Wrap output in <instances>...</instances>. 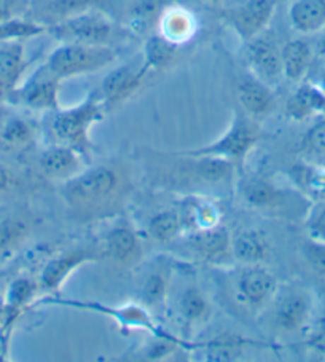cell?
<instances>
[{
    "instance_id": "6da1fadb",
    "label": "cell",
    "mask_w": 325,
    "mask_h": 362,
    "mask_svg": "<svg viewBox=\"0 0 325 362\" xmlns=\"http://www.w3.org/2000/svg\"><path fill=\"white\" fill-rule=\"evenodd\" d=\"M105 114L107 110L104 109L96 91L73 107H59L58 110L48 112L45 131L49 144L75 148L88 158L93 147L91 129L96 123L102 122Z\"/></svg>"
},
{
    "instance_id": "7a4b0ae2",
    "label": "cell",
    "mask_w": 325,
    "mask_h": 362,
    "mask_svg": "<svg viewBox=\"0 0 325 362\" xmlns=\"http://www.w3.org/2000/svg\"><path fill=\"white\" fill-rule=\"evenodd\" d=\"M259 141L260 128L257 120L249 117L246 112L235 110L228 129L217 141L208 146L180 152V155L187 158L217 157L231 161L235 166H241Z\"/></svg>"
},
{
    "instance_id": "3957f363",
    "label": "cell",
    "mask_w": 325,
    "mask_h": 362,
    "mask_svg": "<svg viewBox=\"0 0 325 362\" xmlns=\"http://www.w3.org/2000/svg\"><path fill=\"white\" fill-rule=\"evenodd\" d=\"M117 52L110 45L61 43L47 58L45 66L61 82L67 78L90 76L114 64Z\"/></svg>"
},
{
    "instance_id": "277c9868",
    "label": "cell",
    "mask_w": 325,
    "mask_h": 362,
    "mask_svg": "<svg viewBox=\"0 0 325 362\" xmlns=\"http://www.w3.org/2000/svg\"><path fill=\"white\" fill-rule=\"evenodd\" d=\"M120 185V174L112 166H91L62 184V197L73 208L91 209L110 202Z\"/></svg>"
},
{
    "instance_id": "5b68a950",
    "label": "cell",
    "mask_w": 325,
    "mask_h": 362,
    "mask_svg": "<svg viewBox=\"0 0 325 362\" xmlns=\"http://www.w3.org/2000/svg\"><path fill=\"white\" fill-rule=\"evenodd\" d=\"M61 43H85V45H110L115 35V24L104 11L95 7L67 18L47 28Z\"/></svg>"
},
{
    "instance_id": "8992f818",
    "label": "cell",
    "mask_w": 325,
    "mask_h": 362,
    "mask_svg": "<svg viewBox=\"0 0 325 362\" xmlns=\"http://www.w3.org/2000/svg\"><path fill=\"white\" fill-rule=\"evenodd\" d=\"M276 11V0H241L223 13L225 24L246 43L264 34Z\"/></svg>"
},
{
    "instance_id": "52a82bcc",
    "label": "cell",
    "mask_w": 325,
    "mask_h": 362,
    "mask_svg": "<svg viewBox=\"0 0 325 362\" xmlns=\"http://www.w3.org/2000/svg\"><path fill=\"white\" fill-rule=\"evenodd\" d=\"M59 85L61 80L53 76L45 66H42L8 96L13 98L15 103L23 107L48 114L61 107Z\"/></svg>"
},
{
    "instance_id": "ba28073f",
    "label": "cell",
    "mask_w": 325,
    "mask_h": 362,
    "mask_svg": "<svg viewBox=\"0 0 325 362\" xmlns=\"http://www.w3.org/2000/svg\"><path fill=\"white\" fill-rule=\"evenodd\" d=\"M244 59L247 71L270 85H278L283 77V61H280V47L270 34H260L244 43Z\"/></svg>"
},
{
    "instance_id": "9c48e42d",
    "label": "cell",
    "mask_w": 325,
    "mask_h": 362,
    "mask_svg": "<svg viewBox=\"0 0 325 362\" xmlns=\"http://www.w3.org/2000/svg\"><path fill=\"white\" fill-rule=\"evenodd\" d=\"M147 67L143 66L142 59L139 62H128L112 71L107 77L102 80L101 86L96 91L98 98L101 99L105 110H110L120 105L122 103L134 95L141 88L142 82L148 76Z\"/></svg>"
},
{
    "instance_id": "30bf717a",
    "label": "cell",
    "mask_w": 325,
    "mask_h": 362,
    "mask_svg": "<svg viewBox=\"0 0 325 362\" xmlns=\"http://www.w3.org/2000/svg\"><path fill=\"white\" fill-rule=\"evenodd\" d=\"M237 298L247 307H264L278 291V279L271 272L260 265H247L236 279Z\"/></svg>"
},
{
    "instance_id": "8fae6325",
    "label": "cell",
    "mask_w": 325,
    "mask_h": 362,
    "mask_svg": "<svg viewBox=\"0 0 325 362\" xmlns=\"http://www.w3.org/2000/svg\"><path fill=\"white\" fill-rule=\"evenodd\" d=\"M86 160L88 158L75 148L49 144V147L42 152L39 165L43 176L64 184L85 170Z\"/></svg>"
},
{
    "instance_id": "7c38bea8",
    "label": "cell",
    "mask_w": 325,
    "mask_h": 362,
    "mask_svg": "<svg viewBox=\"0 0 325 362\" xmlns=\"http://www.w3.org/2000/svg\"><path fill=\"white\" fill-rule=\"evenodd\" d=\"M236 93L241 110L246 112L254 120L268 117L276 105V98H274L271 86L261 82L249 71L237 82Z\"/></svg>"
},
{
    "instance_id": "4fadbf2b",
    "label": "cell",
    "mask_w": 325,
    "mask_h": 362,
    "mask_svg": "<svg viewBox=\"0 0 325 362\" xmlns=\"http://www.w3.org/2000/svg\"><path fill=\"white\" fill-rule=\"evenodd\" d=\"M189 245L199 257L212 265H223L233 260L231 236L220 226L193 230L189 236Z\"/></svg>"
},
{
    "instance_id": "5bb4252c",
    "label": "cell",
    "mask_w": 325,
    "mask_h": 362,
    "mask_svg": "<svg viewBox=\"0 0 325 362\" xmlns=\"http://www.w3.org/2000/svg\"><path fill=\"white\" fill-rule=\"evenodd\" d=\"M93 260H95V255L86 251V249H75V251H67L56 255L54 259L43 267L39 281L40 289L47 292L58 291L75 270H78L81 265Z\"/></svg>"
},
{
    "instance_id": "9a60e30c",
    "label": "cell",
    "mask_w": 325,
    "mask_h": 362,
    "mask_svg": "<svg viewBox=\"0 0 325 362\" xmlns=\"http://www.w3.org/2000/svg\"><path fill=\"white\" fill-rule=\"evenodd\" d=\"M158 34L174 45H184L198 33V20L189 8L177 4H167L158 20Z\"/></svg>"
},
{
    "instance_id": "2e32d148",
    "label": "cell",
    "mask_w": 325,
    "mask_h": 362,
    "mask_svg": "<svg viewBox=\"0 0 325 362\" xmlns=\"http://www.w3.org/2000/svg\"><path fill=\"white\" fill-rule=\"evenodd\" d=\"M285 114L293 122H305L311 117L325 115V91L319 83L303 82L297 83L285 103Z\"/></svg>"
},
{
    "instance_id": "e0dca14e",
    "label": "cell",
    "mask_w": 325,
    "mask_h": 362,
    "mask_svg": "<svg viewBox=\"0 0 325 362\" xmlns=\"http://www.w3.org/2000/svg\"><path fill=\"white\" fill-rule=\"evenodd\" d=\"M311 297L305 289H292L279 298L274 311L276 326L285 332L302 329L311 315Z\"/></svg>"
},
{
    "instance_id": "ac0fdd59",
    "label": "cell",
    "mask_w": 325,
    "mask_h": 362,
    "mask_svg": "<svg viewBox=\"0 0 325 362\" xmlns=\"http://www.w3.org/2000/svg\"><path fill=\"white\" fill-rule=\"evenodd\" d=\"M26 52L21 39L0 42V95H10L21 85Z\"/></svg>"
},
{
    "instance_id": "d6986e66",
    "label": "cell",
    "mask_w": 325,
    "mask_h": 362,
    "mask_svg": "<svg viewBox=\"0 0 325 362\" xmlns=\"http://www.w3.org/2000/svg\"><path fill=\"white\" fill-rule=\"evenodd\" d=\"M311 43L306 39H292L280 47V61H283V77L292 83L303 82L312 62Z\"/></svg>"
},
{
    "instance_id": "ffe728a7",
    "label": "cell",
    "mask_w": 325,
    "mask_h": 362,
    "mask_svg": "<svg viewBox=\"0 0 325 362\" xmlns=\"http://www.w3.org/2000/svg\"><path fill=\"white\" fill-rule=\"evenodd\" d=\"M289 21L303 35L321 33L325 29V0H292Z\"/></svg>"
},
{
    "instance_id": "44dd1931",
    "label": "cell",
    "mask_w": 325,
    "mask_h": 362,
    "mask_svg": "<svg viewBox=\"0 0 325 362\" xmlns=\"http://www.w3.org/2000/svg\"><path fill=\"white\" fill-rule=\"evenodd\" d=\"M240 193L244 203L255 209H271L283 202V192L268 179L244 177L240 182Z\"/></svg>"
},
{
    "instance_id": "7402d4cb",
    "label": "cell",
    "mask_w": 325,
    "mask_h": 362,
    "mask_svg": "<svg viewBox=\"0 0 325 362\" xmlns=\"http://www.w3.org/2000/svg\"><path fill=\"white\" fill-rule=\"evenodd\" d=\"M233 260L244 265H260L268 257V243L255 230H244L231 238Z\"/></svg>"
},
{
    "instance_id": "603a6c76",
    "label": "cell",
    "mask_w": 325,
    "mask_h": 362,
    "mask_svg": "<svg viewBox=\"0 0 325 362\" xmlns=\"http://www.w3.org/2000/svg\"><path fill=\"white\" fill-rule=\"evenodd\" d=\"M104 251L117 262H128L139 254V240L133 228L126 226H115L109 230L104 240Z\"/></svg>"
},
{
    "instance_id": "cb8c5ba5",
    "label": "cell",
    "mask_w": 325,
    "mask_h": 362,
    "mask_svg": "<svg viewBox=\"0 0 325 362\" xmlns=\"http://www.w3.org/2000/svg\"><path fill=\"white\" fill-rule=\"evenodd\" d=\"M179 313L187 326H196L209 320L211 303L199 287L190 286L179 298Z\"/></svg>"
},
{
    "instance_id": "d4e9b609",
    "label": "cell",
    "mask_w": 325,
    "mask_h": 362,
    "mask_svg": "<svg viewBox=\"0 0 325 362\" xmlns=\"http://www.w3.org/2000/svg\"><path fill=\"white\" fill-rule=\"evenodd\" d=\"M166 5L165 0H134L128 8L126 26L134 34L147 33L150 24H158Z\"/></svg>"
},
{
    "instance_id": "484cf974",
    "label": "cell",
    "mask_w": 325,
    "mask_h": 362,
    "mask_svg": "<svg viewBox=\"0 0 325 362\" xmlns=\"http://www.w3.org/2000/svg\"><path fill=\"white\" fill-rule=\"evenodd\" d=\"M177 48V45H174L170 40H166L165 37H161L160 34L150 35L146 40V45H143V66L147 67L148 72L166 69L176 61Z\"/></svg>"
},
{
    "instance_id": "4316f807",
    "label": "cell",
    "mask_w": 325,
    "mask_h": 362,
    "mask_svg": "<svg viewBox=\"0 0 325 362\" xmlns=\"http://www.w3.org/2000/svg\"><path fill=\"white\" fill-rule=\"evenodd\" d=\"M77 307H85L95 311H101L104 315H112V317L122 324L123 327H137V329H146V330H153L155 332V324L150 320V316L147 315V311H143L139 307H133V305H128V307L123 308H109V307H102L99 303H78V302H72Z\"/></svg>"
},
{
    "instance_id": "83f0119b",
    "label": "cell",
    "mask_w": 325,
    "mask_h": 362,
    "mask_svg": "<svg viewBox=\"0 0 325 362\" xmlns=\"http://www.w3.org/2000/svg\"><path fill=\"white\" fill-rule=\"evenodd\" d=\"M185 228L182 214L177 211H161L150 219L148 232L156 241L170 243L179 238Z\"/></svg>"
},
{
    "instance_id": "f1b7e54d",
    "label": "cell",
    "mask_w": 325,
    "mask_h": 362,
    "mask_svg": "<svg viewBox=\"0 0 325 362\" xmlns=\"http://www.w3.org/2000/svg\"><path fill=\"white\" fill-rule=\"evenodd\" d=\"M182 219L185 226L189 223L193 230L209 228L220 226V211H218L214 203H208L204 199H195V202L187 203Z\"/></svg>"
},
{
    "instance_id": "f546056e",
    "label": "cell",
    "mask_w": 325,
    "mask_h": 362,
    "mask_svg": "<svg viewBox=\"0 0 325 362\" xmlns=\"http://www.w3.org/2000/svg\"><path fill=\"white\" fill-rule=\"evenodd\" d=\"M195 161V166H193V171H195L196 176L206 180V182L211 184H218L225 182L231 177L233 174L235 165L228 160L217 158V157H195L191 158Z\"/></svg>"
},
{
    "instance_id": "4dcf8cb0",
    "label": "cell",
    "mask_w": 325,
    "mask_h": 362,
    "mask_svg": "<svg viewBox=\"0 0 325 362\" xmlns=\"http://www.w3.org/2000/svg\"><path fill=\"white\" fill-rule=\"evenodd\" d=\"M34 139L32 123L23 117H8L0 124V141L10 147H23Z\"/></svg>"
},
{
    "instance_id": "1f68e13d",
    "label": "cell",
    "mask_w": 325,
    "mask_h": 362,
    "mask_svg": "<svg viewBox=\"0 0 325 362\" xmlns=\"http://www.w3.org/2000/svg\"><path fill=\"white\" fill-rule=\"evenodd\" d=\"M167 287H170V273L166 268H155L148 273L142 284V300L148 307H158L165 302Z\"/></svg>"
},
{
    "instance_id": "d6a6232c",
    "label": "cell",
    "mask_w": 325,
    "mask_h": 362,
    "mask_svg": "<svg viewBox=\"0 0 325 362\" xmlns=\"http://www.w3.org/2000/svg\"><path fill=\"white\" fill-rule=\"evenodd\" d=\"M244 341L237 335H220L206 345V358L209 361H233L244 351Z\"/></svg>"
},
{
    "instance_id": "836d02e7",
    "label": "cell",
    "mask_w": 325,
    "mask_h": 362,
    "mask_svg": "<svg viewBox=\"0 0 325 362\" xmlns=\"http://www.w3.org/2000/svg\"><path fill=\"white\" fill-rule=\"evenodd\" d=\"M93 5H95V0H47L45 11L52 20L49 26L93 8Z\"/></svg>"
},
{
    "instance_id": "e575fe53",
    "label": "cell",
    "mask_w": 325,
    "mask_h": 362,
    "mask_svg": "<svg viewBox=\"0 0 325 362\" xmlns=\"http://www.w3.org/2000/svg\"><path fill=\"white\" fill-rule=\"evenodd\" d=\"M293 179L295 182L302 187V189L308 190L317 198L325 199V171L321 168L306 166V165H297L292 170Z\"/></svg>"
},
{
    "instance_id": "d590c367",
    "label": "cell",
    "mask_w": 325,
    "mask_h": 362,
    "mask_svg": "<svg viewBox=\"0 0 325 362\" xmlns=\"http://www.w3.org/2000/svg\"><path fill=\"white\" fill-rule=\"evenodd\" d=\"M305 226L311 240L325 243V199H319L311 206Z\"/></svg>"
},
{
    "instance_id": "8d00e7d4",
    "label": "cell",
    "mask_w": 325,
    "mask_h": 362,
    "mask_svg": "<svg viewBox=\"0 0 325 362\" xmlns=\"http://www.w3.org/2000/svg\"><path fill=\"white\" fill-rule=\"evenodd\" d=\"M303 146L312 157L325 160V118L306 131Z\"/></svg>"
},
{
    "instance_id": "74e56055",
    "label": "cell",
    "mask_w": 325,
    "mask_h": 362,
    "mask_svg": "<svg viewBox=\"0 0 325 362\" xmlns=\"http://www.w3.org/2000/svg\"><path fill=\"white\" fill-rule=\"evenodd\" d=\"M303 257L317 274L325 278V243L308 238L303 245Z\"/></svg>"
},
{
    "instance_id": "f35d334b",
    "label": "cell",
    "mask_w": 325,
    "mask_h": 362,
    "mask_svg": "<svg viewBox=\"0 0 325 362\" xmlns=\"http://www.w3.org/2000/svg\"><path fill=\"white\" fill-rule=\"evenodd\" d=\"M37 286L29 279H18L13 283L10 291V303L13 307H21V305L28 303L32 296L35 294Z\"/></svg>"
},
{
    "instance_id": "ab89813d",
    "label": "cell",
    "mask_w": 325,
    "mask_h": 362,
    "mask_svg": "<svg viewBox=\"0 0 325 362\" xmlns=\"http://www.w3.org/2000/svg\"><path fill=\"white\" fill-rule=\"evenodd\" d=\"M309 341L312 346L319 349V351L325 353V308L322 310L321 316H319L316 330H314V334H312Z\"/></svg>"
},
{
    "instance_id": "60d3db41",
    "label": "cell",
    "mask_w": 325,
    "mask_h": 362,
    "mask_svg": "<svg viewBox=\"0 0 325 362\" xmlns=\"http://www.w3.org/2000/svg\"><path fill=\"white\" fill-rule=\"evenodd\" d=\"M10 180H11V176H10L8 170L5 166L0 165V192H4V190L8 189Z\"/></svg>"
},
{
    "instance_id": "b9f144b4",
    "label": "cell",
    "mask_w": 325,
    "mask_h": 362,
    "mask_svg": "<svg viewBox=\"0 0 325 362\" xmlns=\"http://www.w3.org/2000/svg\"><path fill=\"white\" fill-rule=\"evenodd\" d=\"M317 53L319 56H324L325 58V29L321 30V40L317 43Z\"/></svg>"
},
{
    "instance_id": "7bdbcfd3",
    "label": "cell",
    "mask_w": 325,
    "mask_h": 362,
    "mask_svg": "<svg viewBox=\"0 0 325 362\" xmlns=\"http://www.w3.org/2000/svg\"><path fill=\"white\" fill-rule=\"evenodd\" d=\"M319 85L322 86V90L325 91V71L322 72V76H321V82H319Z\"/></svg>"
},
{
    "instance_id": "ee69618b",
    "label": "cell",
    "mask_w": 325,
    "mask_h": 362,
    "mask_svg": "<svg viewBox=\"0 0 325 362\" xmlns=\"http://www.w3.org/2000/svg\"><path fill=\"white\" fill-rule=\"evenodd\" d=\"M203 2H209V4H218V2H223V0H203Z\"/></svg>"
}]
</instances>
